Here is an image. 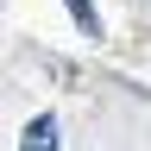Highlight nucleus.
I'll return each instance as SVG.
<instances>
[{"label":"nucleus","mask_w":151,"mask_h":151,"mask_svg":"<svg viewBox=\"0 0 151 151\" xmlns=\"http://www.w3.org/2000/svg\"><path fill=\"white\" fill-rule=\"evenodd\" d=\"M19 151H63V139H57V120H50V113H38V120L25 126Z\"/></svg>","instance_id":"nucleus-1"},{"label":"nucleus","mask_w":151,"mask_h":151,"mask_svg":"<svg viewBox=\"0 0 151 151\" xmlns=\"http://www.w3.org/2000/svg\"><path fill=\"white\" fill-rule=\"evenodd\" d=\"M63 6L76 13V25H82L88 38H101V19H94V0H63Z\"/></svg>","instance_id":"nucleus-2"}]
</instances>
